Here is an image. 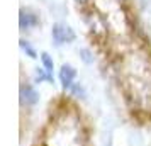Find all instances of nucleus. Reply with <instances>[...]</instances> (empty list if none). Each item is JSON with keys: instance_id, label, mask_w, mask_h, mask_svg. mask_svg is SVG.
Returning a JSON list of instances; mask_svg holds the SVG:
<instances>
[{"instance_id": "1", "label": "nucleus", "mask_w": 151, "mask_h": 146, "mask_svg": "<svg viewBox=\"0 0 151 146\" xmlns=\"http://www.w3.org/2000/svg\"><path fill=\"white\" fill-rule=\"evenodd\" d=\"M51 34H53V41H55L56 46H61L63 42H70L75 39V34H73V31L70 27H65V26H60V24H56L53 31H51Z\"/></svg>"}, {"instance_id": "2", "label": "nucleus", "mask_w": 151, "mask_h": 146, "mask_svg": "<svg viewBox=\"0 0 151 146\" xmlns=\"http://www.w3.org/2000/svg\"><path fill=\"white\" fill-rule=\"evenodd\" d=\"M75 77H76V70L70 65H63L61 70H60V80H61L65 90H70L75 85Z\"/></svg>"}, {"instance_id": "3", "label": "nucleus", "mask_w": 151, "mask_h": 146, "mask_svg": "<svg viewBox=\"0 0 151 146\" xmlns=\"http://www.w3.org/2000/svg\"><path fill=\"white\" fill-rule=\"evenodd\" d=\"M87 24H88V27L92 32H95V34H104V31H105V22L100 15L97 14V12H92V14L87 15Z\"/></svg>"}, {"instance_id": "4", "label": "nucleus", "mask_w": 151, "mask_h": 146, "mask_svg": "<svg viewBox=\"0 0 151 146\" xmlns=\"http://www.w3.org/2000/svg\"><path fill=\"white\" fill-rule=\"evenodd\" d=\"M37 99H39V95H37V92L31 85H22L21 87V100L22 102H26L29 105H34L37 102Z\"/></svg>"}, {"instance_id": "5", "label": "nucleus", "mask_w": 151, "mask_h": 146, "mask_svg": "<svg viewBox=\"0 0 151 146\" xmlns=\"http://www.w3.org/2000/svg\"><path fill=\"white\" fill-rule=\"evenodd\" d=\"M19 24H21L22 29H29L37 24V17L34 14H29V12H21V17H19Z\"/></svg>"}, {"instance_id": "6", "label": "nucleus", "mask_w": 151, "mask_h": 146, "mask_svg": "<svg viewBox=\"0 0 151 146\" xmlns=\"http://www.w3.org/2000/svg\"><path fill=\"white\" fill-rule=\"evenodd\" d=\"M36 80L37 82H53V75L49 73V71H46L44 68H37L36 70Z\"/></svg>"}, {"instance_id": "7", "label": "nucleus", "mask_w": 151, "mask_h": 146, "mask_svg": "<svg viewBox=\"0 0 151 146\" xmlns=\"http://www.w3.org/2000/svg\"><path fill=\"white\" fill-rule=\"evenodd\" d=\"M41 61H42V65H44V70L49 71V73H53V60L49 58L48 53H42L41 55Z\"/></svg>"}, {"instance_id": "8", "label": "nucleus", "mask_w": 151, "mask_h": 146, "mask_svg": "<svg viewBox=\"0 0 151 146\" xmlns=\"http://www.w3.org/2000/svg\"><path fill=\"white\" fill-rule=\"evenodd\" d=\"M70 92L75 95V97H80V99H83L85 97V90H83V87L80 83H75L71 88H70Z\"/></svg>"}, {"instance_id": "9", "label": "nucleus", "mask_w": 151, "mask_h": 146, "mask_svg": "<svg viewBox=\"0 0 151 146\" xmlns=\"http://www.w3.org/2000/svg\"><path fill=\"white\" fill-rule=\"evenodd\" d=\"M21 48L24 49V51H26V53H27L29 56H31V58H36V51L32 48H31V44H29L27 41H24V39H21Z\"/></svg>"}, {"instance_id": "10", "label": "nucleus", "mask_w": 151, "mask_h": 146, "mask_svg": "<svg viewBox=\"0 0 151 146\" xmlns=\"http://www.w3.org/2000/svg\"><path fill=\"white\" fill-rule=\"evenodd\" d=\"M80 55H82V58H83V61H85V63H92V61H93V58H90V51H88V49H82V51H80Z\"/></svg>"}, {"instance_id": "11", "label": "nucleus", "mask_w": 151, "mask_h": 146, "mask_svg": "<svg viewBox=\"0 0 151 146\" xmlns=\"http://www.w3.org/2000/svg\"><path fill=\"white\" fill-rule=\"evenodd\" d=\"M76 4H88L90 0H75Z\"/></svg>"}]
</instances>
